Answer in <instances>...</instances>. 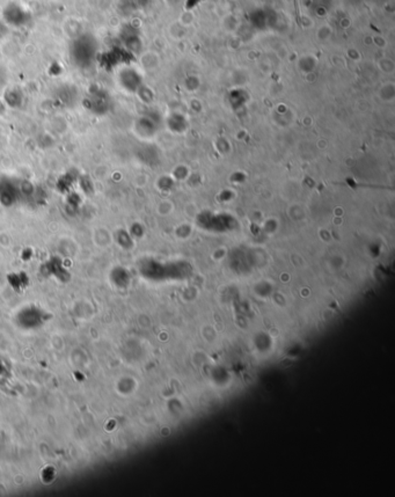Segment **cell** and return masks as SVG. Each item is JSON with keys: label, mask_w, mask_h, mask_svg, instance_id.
Returning a JSON list of instances; mask_svg holds the SVG:
<instances>
[{"label": "cell", "mask_w": 395, "mask_h": 497, "mask_svg": "<svg viewBox=\"0 0 395 497\" xmlns=\"http://www.w3.org/2000/svg\"><path fill=\"white\" fill-rule=\"evenodd\" d=\"M71 60L79 69H87L93 64L96 57V43L92 36L79 35L75 37L70 49Z\"/></svg>", "instance_id": "cell-1"}, {"label": "cell", "mask_w": 395, "mask_h": 497, "mask_svg": "<svg viewBox=\"0 0 395 497\" xmlns=\"http://www.w3.org/2000/svg\"><path fill=\"white\" fill-rule=\"evenodd\" d=\"M4 19L5 22L14 27L22 26L27 22V12L18 4L12 3L8 4L4 10Z\"/></svg>", "instance_id": "cell-4"}, {"label": "cell", "mask_w": 395, "mask_h": 497, "mask_svg": "<svg viewBox=\"0 0 395 497\" xmlns=\"http://www.w3.org/2000/svg\"><path fill=\"white\" fill-rule=\"evenodd\" d=\"M3 82H4V73H3L2 69H0V87H2Z\"/></svg>", "instance_id": "cell-7"}, {"label": "cell", "mask_w": 395, "mask_h": 497, "mask_svg": "<svg viewBox=\"0 0 395 497\" xmlns=\"http://www.w3.org/2000/svg\"><path fill=\"white\" fill-rule=\"evenodd\" d=\"M56 101L60 102V104L64 107L73 106L74 102L77 101L78 92L77 89L71 85H63L56 91Z\"/></svg>", "instance_id": "cell-5"}, {"label": "cell", "mask_w": 395, "mask_h": 497, "mask_svg": "<svg viewBox=\"0 0 395 497\" xmlns=\"http://www.w3.org/2000/svg\"><path fill=\"white\" fill-rule=\"evenodd\" d=\"M86 109L96 116L107 115L111 108V98L108 92L99 86H92L82 100Z\"/></svg>", "instance_id": "cell-2"}, {"label": "cell", "mask_w": 395, "mask_h": 497, "mask_svg": "<svg viewBox=\"0 0 395 497\" xmlns=\"http://www.w3.org/2000/svg\"><path fill=\"white\" fill-rule=\"evenodd\" d=\"M5 101L7 104L12 108H19L21 107L23 101V95L22 92L19 89H12L8 90L5 93Z\"/></svg>", "instance_id": "cell-6"}, {"label": "cell", "mask_w": 395, "mask_h": 497, "mask_svg": "<svg viewBox=\"0 0 395 497\" xmlns=\"http://www.w3.org/2000/svg\"><path fill=\"white\" fill-rule=\"evenodd\" d=\"M20 202L18 180L3 178L0 180V203L5 207H13Z\"/></svg>", "instance_id": "cell-3"}]
</instances>
